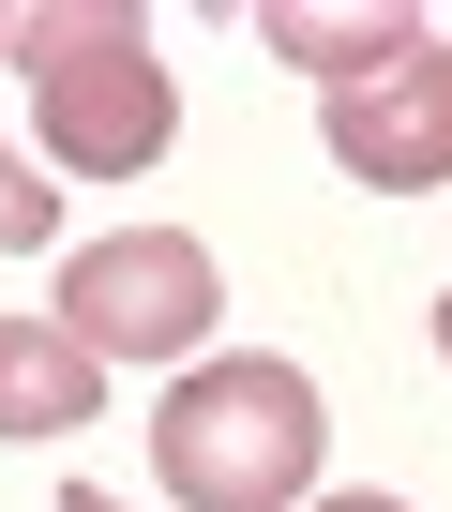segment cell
<instances>
[{"mask_svg": "<svg viewBox=\"0 0 452 512\" xmlns=\"http://www.w3.org/2000/svg\"><path fill=\"white\" fill-rule=\"evenodd\" d=\"M332 452V407L302 362H181V392L151 407V482L181 512H302Z\"/></svg>", "mask_w": 452, "mask_h": 512, "instance_id": "obj_1", "label": "cell"}, {"mask_svg": "<svg viewBox=\"0 0 452 512\" xmlns=\"http://www.w3.org/2000/svg\"><path fill=\"white\" fill-rule=\"evenodd\" d=\"M16 76H31V121H46V151L76 181H136L181 136V91H166L151 31L106 16V0H31L16 16Z\"/></svg>", "mask_w": 452, "mask_h": 512, "instance_id": "obj_2", "label": "cell"}, {"mask_svg": "<svg viewBox=\"0 0 452 512\" xmlns=\"http://www.w3.org/2000/svg\"><path fill=\"white\" fill-rule=\"evenodd\" d=\"M211 317H226V272L196 226H121V241L61 256V332L91 362H196Z\"/></svg>", "mask_w": 452, "mask_h": 512, "instance_id": "obj_3", "label": "cell"}, {"mask_svg": "<svg viewBox=\"0 0 452 512\" xmlns=\"http://www.w3.org/2000/svg\"><path fill=\"white\" fill-rule=\"evenodd\" d=\"M317 121H332V166H347V181H377V196H437V181H452V46H407V61L347 76Z\"/></svg>", "mask_w": 452, "mask_h": 512, "instance_id": "obj_4", "label": "cell"}, {"mask_svg": "<svg viewBox=\"0 0 452 512\" xmlns=\"http://www.w3.org/2000/svg\"><path fill=\"white\" fill-rule=\"evenodd\" d=\"M91 407H106V362L61 317H0V437H91Z\"/></svg>", "mask_w": 452, "mask_h": 512, "instance_id": "obj_5", "label": "cell"}, {"mask_svg": "<svg viewBox=\"0 0 452 512\" xmlns=\"http://www.w3.org/2000/svg\"><path fill=\"white\" fill-rule=\"evenodd\" d=\"M257 31H272V46H287V61H317V76H332V91H347V76H377V61H407V46H422V31H407V16H302V0H272V16H257Z\"/></svg>", "mask_w": 452, "mask_h": 512, "instance_id": "obj_6", "label": "cell"}, {"mask_svg": "<svg viewBox=\"0 0 452 512\" xmlns=\"http://www.w3.org/2000/svg\"><path fill=\"white\" fill-rule=\"evenodd\" d=\"M46 226H61V196H46L31 166H16V136H0V256H31Z\"/></svg>", "mask_w": 452, "mask_h": 512, "instance_id": "obj_7", "label": "cell"}, {"mask_svg": "<svg viewBox=\"0 0 452 512\" xmlns=\"http://www.w3.org/2000/svg\"><path fill=\"white\" fill-rule=\"evenodd\" d=\"M302 512H407V497H302Z\"/></svg>", "mask_w": 452, "mask_h": 512, "instance_id": "obj_8", "label": "cell"}, {"mask_svg": "<svg viewBox=\"0 0 452 512\" xmlns=\"http://www.w3.org/2000/svg\"><path fill=\"white\" fill-rule=\"evenodd\" d=\"M61 512H121V497H106V482H76V497H61Z\"/></svg>", "mask_w": 452, "mask_h": 512, "instance_id": "obj_9", "label": "cell"}, {"mask_svg": "<svg viewBox=\"0 0 452 512\" xmlns=\"http://www.w3.org/2000/svg\"><path fill=\"white\" fill-rule=\"evenodd\" d=\"M437 362H452V302H437Z\"/></svg>", "mask_w": 452, "mask_h": 512, "instance_id": "obj_10", "label": "cell"}]
</instances>
